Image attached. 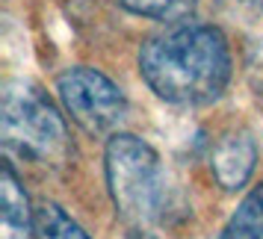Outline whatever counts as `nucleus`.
<instances>
[{"instance_id": "obj_3", "label": "nucleus", "mask_w": 263, "mask_h": 239, "mask_svg": "<svg viewBox=\"0 0 263 239\" xmlns=\"http://www.w3.org/2000/svg\"><path fill=\"white\" fill-rule=\"evenodd\" d=\"M0 139L9 154L33 166H65L71 156L68 130L60 109L39 86L27 80L6 83L0 107Z\"/></svg>"}, {"instance_id": "obj_7", "label": "nucleus", "mask_w": 263, "mask_h": 239, "mask_svg": "<svg viewBox=\"0 0 263 239\" xmlns=\"http://www.w3.org/2000/svg\"><path fill=\"white\" fill-rule=\"evenodd\" d=\"M219 239H263V183H257L237 204Z\"/></svg>"}, {"instance_id": "obj_9", "label": "nucleus", "mask_w": 263, "mask_h": 239, "mask_svg": "<svg viewBox=\"0 0 263 239\" xmlns=\"http://www.w3.org/2000/svg\"><path fill=\"white\" fill-rule=\"evenodd\" d=\"M119 3L133 15H142L151 21H166V24L186 21L198 6V0H119Z\"/></svg>"}, {"instance_id": "obj_4", "label": "nucleus", "mask_w": 263, "mask_h": 239, "mask_svg": "<svg viewBox=\"0 0 263 239\" xmlns=\"http://www.w3.org/2000/svg\"><path fill=\"white\" fill-rule=\"evenodd\" d=\"M57 95L65 115L89 136H116L127 118V97L107 74L74 65L60 74Z\"/></svg>"}, {"instance_id": "obj_1", "label": "nucleus", "mask_w": 263, "mask_h": 239, "mask_svg": "<svg viewBox=\"0 0 263 239\" xmlns=\"http://www.w3.org/2000/svg\"><path fill=\"white\" fill-rule=\"evenodd\" d=\"M139 74L166 104L204 107L222 97L231 80V48L222 30L178 21L145 38Z\"/></svg>"}, {"instance_id": "obj_8", "label": "nucleus", "mask_w": 263, "mask_h": 239, "mask_svg": "<svg viewBox=\"0 0 263 239\" xmlns=\"http://www.w3.org/2000/svg\"><path fill=\"white\" fill-rule=\"evenodd\" d=\"M36 218V239H89L83 227L53 201H39L33 207Z\"/></svg>"}, {"instance_id": "obj_6", "label": "nucleus", "mask_w": 263, "mask_h": 239, "mask_svg": "<svg viewBox=\"0 0 263 239\" xmlns=\"http://www.w3.org/2000/svg\"><path fill=\"white\" fill-rule=\"evenodd\" d=\"M0 239H36V218L12 163L0 168Z\"/></svg>"}, {"instance_id": "obj_2", "label": "nucleus", "mask_w": 263, "mask_h": 239, "mask_svg": "<svg viewBox=\"0 0 263 239\" xmlns=\"http://www.w3.org/2000/svg\"><path fill=\"white\" fill-rule=\"evenodd\" d=\"M104 168L112 207L127 225L148 227L160 222L168 189L163 163L151 145L133 133H116L107 142Z\"/></svg>"}, {"instance_id": "obj_5", "label": "nucleus", "mask_w": 263, "mask_h": 239, "mask_svg": "<svg viewBox=\"0 0 263 239\" xmlns=\"http://www.w3.org/2000/svg\"><path fill=\"white\" fill-rule=\"evenodd\" d=\"M254 166H257V142L249 130H231L213 145L210 171L225 192L242 189L249 183Z\"/></svg>"}]
</instances>
